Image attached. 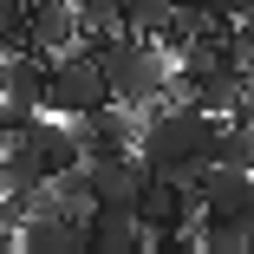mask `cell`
Returning a JSON list of instances; mask_svg holds the SVG:
<instances>
[{"instance_id": "6da1fadb", "label": "cell", "mask_w": 254, "mask_h": 254, "mask_svg": "<svg viewBox=\"0 0 254 254\" xmlns=\"http://www.w3.org/2000/svg\"><path fill=\"white\" fill-rule=\"evenodd\" d=\"M215 143H222V111L209 105H150L143 111V130H137V157L150 176H189L202 163H215Z\"/></svg>"}, {"instance_id": "7a4b0ae2", "label": "cell", "mask_w": 254, "mask_h": 254, "mask_svg": "<svg viewBox=\"0 0 254 254\" xmlns=\"http://www.w3.org/2000/svg\"><path fill=\"white\" fill-rule=\"evenodd\" d=\"M85 46L98 53V65H105V85H111L118 105L150 111V105H163V98H170V85H176V59H170V46H163V39L118 26V33L85 39Z\"/></svg>"}, {"instance_id": "3957f363", "label": "cell", "mask_w": 254, "mask_h": 254, "mask_svg": "<svg viewBox=\"0 0 254 254\" xmlns=\"http://www.w3.org/2000/svg\"><path fill=\"white\" fill-rule=\"evenodd\" d=\"M105 98H111V85H105V65H98L91 46H72V53L53 59V78H46V111L85 118V111L105 105Z\"/></svg>"}, {"instance_id": "277c9868", "label": "cell", "mask_w": 254, "mask_h": 254, "mask_svg": "<svg viewBox=\"0 0 254 254\" xmlns=\"http://www.w3.org/2000/svg\"><path fill=\"white\" fill-rule=\"evenodd\" d=\"M137 222H143L150 241H157V235H189V228H195V195H189V183H183V176H150L143 195H137Z\"/></svg>"}, {"instance_id": "5b68a950", "label": "cell", "mask_w": 254, "mask_h": 254, "mask_svg": "<svg viewBox=\"0 0 254 254\" xmlns=\"http://www.w3.org/2000/svg\"><path fill=\"white\" fill-rule=\"evenodd\" d=\"M72 46H85V20L72 0H26V53L59 59Z\"/></svg>"}, {"instance_id": "8992f818", "label": "cell", "mask_w": 254, "mask_h": 254, "mask_svg": "<svg viewBox=\"0 0 254 254\" xmlns=\"http://www.w3.org/2000/svg\"><path fill=\"white\" fill-rule=\"evenodd\" d=\"M72 124H78L85 157H111V150H137L143 111H137V105H118V98H105L98 111H85V118H72Z\"/></svg>"}, {"instance_id": "52a82bcc", "label": "cell", "mask_w": 254, "mask_h": 254, "mask_svg": "<svg viewBox=\"0 0 254 254\" xmlns=\"http://www.w3.org/2000/svg\"><path fill=\"white\" fill-rule=\"evenodd\" d=\"M150 248L137 209H124V202H91L85 209V254H137Z\"/></svg>"}, {"instance_id": "ba28073f", "label": "cell", "mask_w": 254, "mask_h": 254, "mask_svg": "<svg viewBox=\"0 0 254 254\" xmlns=\"http://www.w3.org/2000/svg\"><path fill=\"white\" fill-rule=\"evenodd\" d=\"M85 183H91V202H124V209H137L150 170H143L137 150H111V157H85Z\"/></svg>"}, {"instance_id": "9c48e42d", "label": "cell", "mask_w": 254, "mask_h": 254, "mask_svg": "<svg viewBox=\"0 0 254 254\" xmlns=\"http://www.w3.org/2000/svg\"><path fill=\"white\" fill-rule=\"evenodd\" d=\"M20 248H26V254H78V248H85V215H65V209H26Z\"/></svg>"}, {"instance_id": "30bf717a", "label": "cell", "mask_w": 254, "mask_h": 254, "mask_svg": "<svg viewBox=\"0 0 254 254\" xmlns=\"http://www.w3.org/2000/svg\"><path fill=\"white\" fill-rule=\"evenodd\" d=\"M195 248H202V254H248V248H254V228H248L241 215L195 209Z\"/></svg>"}, {"instance_id": "8fae6325", "label": "cell", "mask_w": 254, "mask_h": 254, "mask_svg": "<svg viewBox=\"0 0 254 254\" xmlns=\"http://www.w3.org/2000/svg\"><path fill=\"white\" fill-rule=\"evenodd\" d=\"M215 163L254 170V105H241V111H228V118H222V143H215Z\"/></svg>"}, {"instance_id": "7c38bea8", "label": "cell", "mask_w": 254, "mask_h": 254, "mask_svg": "<svg viewBox=\"0 0 254 254\" xmlns=\"http://www.w3.org/2000/svg\"><path fill=\"white\" fill-rule=\"evenodd\" d=\"M183 7V0H118V13H124V26L130 33H150V39H157L163 33V20Z\"/></svg>"}, {"instance_id": "4fadbf2b", "label": "cell", "mask_w": 254, "mask_h": 254, "mask_svg": "<svg viewBox=\"0 0 254 254\" xmlns=\"http://www.w3.org/2000/svg\"><path fill=\"white\" fill-rule=\"evenodd\" d=\"M7 72H13V53H0V98H7Z\"/></svg>"}, {"instance_id": "5bb4252c", "label": "cell", "mask_w": 254, "mask_h": 254, "mask_svg": "<svg viewBox=\"0 0 254 254\" xmlns=\"http://www.w3.org/2000/svg\"><path fill=\"white\" fill-rule=\"evenodd\" d=\"M0 143H7V124H0Z\"/></svg>"}]
</instances>
